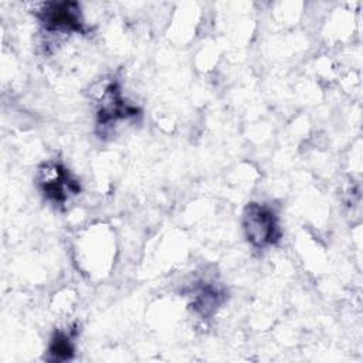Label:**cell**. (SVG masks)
I'll list each match as a JSON object with an SVG mask.
<instances>
[{
    "instance_id": "6da1fadb",
    "label": "cell",
    "mask_w": 363,
    "mask_h": 363,
    "mask_svg": "<svg viewBox=\"0 0 363 363\" xmlns=\"http://www.w3.org/2000/svg\"><path fill=\"white\" fill-rule=\"evenodd\" d=\"M242 225L247 240L257 248L272 245L281 238L278 217L275 211L265 204H248L244 211Z\"/></svg>"
},
{
    "instance_id": "7a4b0ae2",
    "label": "cell",
    "mask_w": 363,
    "mask_h": 363,
    "mask_svg": "<svg viewBox=\"0 0 363 363\" xmlns=\"http://www.w3.org/2000/svg\"><path fill=\"white\" fill-rule=\"evenodd\" d=\"M40 186L43 193L54 203H64L69 194L79 190L78 183L58 163H48L40 170Z\"/></svg>"
},
{
    "instance_id": "3957f363",
    "label": "cell",
    "mask_w": 363,
    "mask_h": 363,
    "mask_svg": "<svg viewBox=\"0 0 363 363\" xmlns=\"http://www.w3.org/2000/svg\"><path fill=\"white\" fill-rule=\"evenodd\" d=\"M41 21L50 31H82L84 23L81 20L77 3H50L41 10Z\"/></svg>"
},
{
    "instance_id": "277c9868",
    "label": "cell",
    "mask_w": 363,
    "mask_h": 363,
    "mask_svg": "<svg viewBox=\"0 0 363 363\" xmlns=\"http://www.w3.org/2000/svg\"><path fill=\"white\" fill-rule=\"evenodd\" d=\"M72 343H71V337L67 333L58 332L50 346V352L55 356V359L62 360V359H68L69 354L72 353Z\"/></svg>"
}]
</instances>
